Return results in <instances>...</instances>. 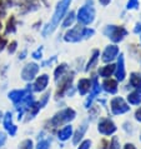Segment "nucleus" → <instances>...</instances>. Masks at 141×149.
<instances>
[{
	"label": "nucleus",
	"instance_id": "obj_16",
	"mask_svg": "<svg viewBox=\"0 0 141 149\" xmlns=\"http://www.w3.org/2000/svg\"><path fill=\"white\" fill-rule=\"evenodd\" d=\"M114 73H115V64H111V63H107L106 65H104V67L99 69V74L104 78H109Z\"/></svg>",
	"mask_w": 141,
	"mask_h": 149
},
{
	"label": "nucleus",
	"instance_id": "obj_19",
	"mask_svg": "<svg viewBox=\"0 0 141 149\" xmlns=\"http://www.w3.org/2000/svg\"><path fill=\"white\" fill-rule=\"evenodd\" d=\"M104 88H105V90H107V92H110V93H115L116 92V86H118V81H116L115 79H105V81H104Z\"/></svg>",
	"mask_w": 141,
	"mask_h": 149
},
{
	"label": "nucleus",
	"instance_id": "obj_47",
	"mask_svg": "<svg viewBox=\"0 0 141 149\" xmlns=\"http://www.w3.org/2000/svg\"><path fill=\"white\" fill-rule=\"evenodd\" d=\"M140 41H141V34H140Z\"/></svg>",
	"mask_w": 141,
	"mask_h": 149
},
{
	"label": "nucleus",
	"instance_id": "obj_14",
	"mask_svg": "<svg viewBox=\"0 0 141 149\" xmlns=\"http://www.w3.org/2000/svg\"><path fill=\"white\" fill-rule=\"evenodd\" d=\"M115 125L114 123L110 120V119H105V120H102L100 124H99V130L101 132L102 134H111L115 132Z\"/></svg>",
	"mask_w": 141,
	"mask_h": 149
},
{
	"label": "nucleus",
	"instance_id": "obj_30",
	"mask_svg": "<svg viewBox=\"0 0 141 149\" xmlns=\"http://www.w3.org/2000/svg\"><path fill=\"white\" fill-rule=\"evenodd\" d=\"M8 43H9V40H8L6 35L5 34H0V52H3L4 49L6 48Z\"/></svg>",
	"mask_w": 141,
	"mask_h": 149
},
{
	"label": "nucleus",
	"instance_id": "obj_45",
	"mask_svg": "<svg viewBox=\"0 0 141 149\" xmlns=\"http://www.w3.org/2000/svg\"><path fill=\"white\" fill-rule=\"evenodd\" d=\"M125 149H135V147L132 146V144H127V146L125 147Z\"/></svg>",
	"mask_w": 141,
	"mask_h": 149
},
{
	"label": "nucleus",
	"instance_id": "obj_26",
	"mask_svg": "<svg viewBox=\"0 0 141 149\" xmlns=\"http://www.w3.org/2000/svg\"><path fill=\"white\" fill-rule=\"evenodd\" d=\"M140 6V0H127L125 9L126 10H138Z\"/></svg>",
	"mask_w": 141,
	"mask_h": 149
},
{
	"label": "nucleus",
	"instance_id": "obj_4",
	"mask_svg": "<svg viewBox=\"0 0 141 149\" xmlns=\"http://www.w3.org/2000/svg\"><path fill=\"white\" fill-rule=\"evenodd\" d=\"M85 29L86 26L76 23L74 26L66 29L64 34V40L66 43H79V41L86 39L85 38Z\"/></svg>",
	"mask_w": 141,
	"mask_h": 149
},
{
	"label": "nucleus",
	"instance_id": "obj_37",
	"mask_svg": "<svg viewBox=\"0 0 141 149\" xmlns=\"http://www.w3.org/2000/svg\"><path fill=\"white\" fill-rule=\"evenodd\" d=\"M54 61H56V56H53L51 59H48V60H45L44 63H43V67H48V65H51Z\"/></svg>",
	"mask_w": 141,
	"mask_h": 149
},
{
	"label": "nucleus",
	"instance_id": "obj_32",
	"mask_svg": "<svg viewBox=\"0 0 141 149\" xmlns=\"http://www.w3.org/2000/svg\"><path fill=\"white\" fill-rule=\"evenodd\" d=\"M20 149H32V142L31 140H24L20 144Z\"/></svg>",
	"mask_w": 141,
	"mask_h": 149
},
{
	"label": "nucleus",
	"instance_id": "obj_8",
	"mask_svg": "<svg viewBox=\"0 0 141 149\" xmlns=\"http://www.w3.org/2000/svg\"><path fill=\"white\" fill-rule=\"evenodd\" d=\"M40 67L36 63H28L25 67H24L23 72H21V77L23 79L25 80H31L32 78H34L36 74H38Z\"/></svg>",
	"mask_w": 141,
	"mask_h": 149
},
{
	"label": "nucleus",
	"instance_id": "obj_34",
	"mask_svg": "<svg viewBox=\"0 0 141 149\" xmlns=\"http://www.w3.org/2000/svg\"><path fill=\"white\" fill-rule=\"evenodd\" d=\"M97 3L100 4L102 8H106V6H109L110 4L113 3V0H97Z\"/></svg>",
	"mask_w": 141,
	"mask_h": 149
},
{
	"label": "nucleus",
	"instance_id": "obj_6",
	"mask_svg": "<svg viewBox=\"0 0 141 149\" xmlns=\"http://www.w3.org/2000/svg\"><path fill=\"white\" fill-rule=\"evenodd\" d=\"M119 54H120V48L118 47V44H114V43L109 44V45H106L105 49L101 53V60L105 64L111 63V61L118 58Z\"/></svg>",
	"mask_w": 141,
	"mask_h": 149
},
{
	"label": "nucleus",
	"instance_id": "obj_23",
	"mask_svg": "<svg viewBox=\"0 0 141 149\" xmlns=\"http://www.w3.org/2000/svg\"><path fill=\"white\" fill-rule=\"evenodd\" d=\"M25 94H26L25 90H15V92H11L9 94V97L13 99L14 102H19V100H23Z\"/></svg>",
	"mask_w": 141,
	"mask_h": 149
},
{
	"label": "nucleus",
	"instance_id": "obj_41",
	"mask_svg": "<svg viewBox=\"0 0 141 149\" xmlns=\"http://www.w3.org/2000/svg\"><path fill=\"white\" fill-rule=\"evenodd\" d=\"M41 25H43V23H41V20H38V22H36V23L34 24V25H32V28H34V29H39Z\"/></svg>",
	"mask_w": 141,
	"mask_h": 149
},
{
	"label": "nucleus",
	"instance_id": "obj_27",
	"mask_svg": "<svg viewBox=\"0 0 141 149\" xmlns=\"http://www.w3.org/2000/svg\"><path fill=\"white\" fill-rule=\"evenodd\" d=\"M8 6L4 0H0V19H4L8 16Z\"/></svg>",
	"mask_w": 141,
	"mask_h": 149
},
{
	"label": "nucleus",
	"instance_id": "obj_15",
	"mask_svg": "<svg viewBox=\"0 0 141 149\" xmlns=\"http://www.w3.org/2000/svg\"><path fill=\"white\" fill-rule=\"evenodd\" d=\"M99 59H100V50H99V49H94L93 53H91V56L88 61V64H86V70L93 69L95 65L97 64Z\"/></svg>",
	"mask_w": 141,
	"mask_h": 149
},
{
	"label": "nucleus",
	"instance_id": "obj_5",
	"mask_svg": "<svg viewBox=\"0 0 141 149\" xmlns=\"http://www.w3.org/2000/svg\"><path fill=\"white\" fill-rule=\"evenodd\" d=\"M41 1L40 0H18L16 1L15 8L18 9L19 15H28L30 13H35L41 8Z\"/></svg>",
	"mask_w": 141,
	"mask_h": 149
},
{
	"label": "nucleus",
	"instance_id": "obj_46",
	"mask_svg": "<svg viewBox=\"0 0 141 149\" xmlns=\"http://www.w3.org/2000/svg\"><path fill=\"white\" fill-rule=\"evenodd\" d=\"M1 30H4V24L1 22V19H0V33H1Z\"/></svg>",
	"mask_w": 141,
	"mask_h": 149
},
{
	"label": "nucleus",
	"instance_id": "obj_20",
	"mask_svg": "<svg viewBox=\"0 0 141 149\" xmlns=\"http://www.w3.org/2000/svg\"><path fill=\"white\" fill-rule=\"evenodd\" d=\"M66 72H68V64H65V63L60 64L59 67H57V68L55 69V72H54V75H55V79L57 80V79H59V78L63 77Z\"/></svg>",
	"mask_w": 141,
	"mask_h": 149
},
{
	"label": "nucleus",
	"instance_id": "obj_29",
	"mask_svg": "<svg viewBox=\"0 0 141 149\" xmlns=\"http://www.w3.org/2000/svg\"><path fill=\"white\" fill-rule=\"evenodd\" d=\"M85 130H86V125L84 124V125H81V129H79L77 132H76V135H75V138H74V143H79V140L81 139V136L84 135V133H85Z\"/></svg>",
	"mask_w": 141,
	"mask_h": 149
},
{
	"label": "nucleus",
	"instance_id": "obj_39",
	"mask_svg": "<svg viewBox=\"0 0 141 149\" xmlns=\"http://www.w3.org/2000/svg\"><path fill=\"white\" fill-rule=\"evenodd\" d=\"M26 55H28V50H26V49H24V50H21V53L19 54V59H21V60L25 59Z\"/></svg>",
	"mask_w": 141,
	"mask_h": 149
},
{
	"label": "nucleus",
	"instance_id": "obj_18",
	"mask_svg": "<svg viewBox=\"0 0 141 149\" xmlns=\"http://www.w3.org/2000/svg\"><path fill=\"white\" fill-rule=\"evenodd\" d=\"M90 89H91V80L80 79V81H79V92H80V94H86Z\"/></svg>",
	"mask_w": 141,
	"mask_h": 149
},
{
	"label": "nucleus",
	"instance_id": "obj_24",
	"mask_svg": "<svg viewBox=\"0 0 141 149\" xmlns=\"http://www.w3.org/2000/svg\"><path fill=\"white\" fill-rule=\"evenodd\" d=\"M129 102L131 103V104H140L141 102V92H139V90H136V92L131 93L130 95H129Z\"/></svg>",
	"mask_w": 141,
	"mask_h": 149
},
{
	"label": "nucleus",
	"instance_id": "obj_9",
	"mask_svg": "<svg viewBox=\"0 0 141 149\" xmlns=\"http://www.w3.org/2000/svg\"><path fill=\"white\" fill-rule=\"evenodd\" d=\"M16 29H18V19H16L15 14L8 15L5 24H4V31H5V35L9 34H14L16 33Z\"/></svg>",
	"mask_w": 141,
	"mask_h": 149
},
{
	"label": "nucleus",
	"instance_id": "obj_33",
	"mask_svg": "<svg viewBox=\"0 0 141 149\" xmlns=\"http://www.w3.org/2000/svg\"><path fill=\"white\" fill-rule=\"evenodd\" d=\"M4 1H5L8 9H13V8H15L16 1H18V0H4Z\"/></svg>",
	"mask_w": 141,
	"mask_h": 149
},
{
	"label": "nucleus",
	"instance_id": "obj_40",
	"mask_svg": "<svg viewBox=\"0 0 141 149\" xmlns=\"http://www.w3.org/2000/svg\"><path fill=\"white\" fill-rule=\"evenodd\" d=\"M89 147H90V142H89V140H86V142H84L81 144L79 149H89Z\"/></svg>",
	"mask_w": 141,
	"mask_h": 149
},
{
	"label": "nucleus",
	"instance_id": "obj_7",
	"mask_svg": "<svg viewBox=\"0 0 141 149\" xmlns=\"http://www.w3.org/2000/svg\"><path fill=\"white\" fill-rule=\"evenodd\" d=\"M74 117H75V111H74L73 109L68 108V109H65L63 111H60L59 114H56L55 117L53 118L51 123H53L54 127H59V125H61V124L65 123V122L71 120Z\"/></svg>",
	"mask_w": 141,
	"mask_h": 149
},
{
	"label": "nucleus",
	"instance_id": "obj_43",
	"mask_svg": "<svg viewBox=\"0 0 141 149\" xmlns=\"http://www.w3.org/2000/svg\"><path fill=\"white\" fill-rule=\"evenodd\" d=\"M4 142H5V135H4L3 133H0V146H1Z\"/></svg>",
	"mask_w": 141,
	"mask_h": 149
},
{
	"label": "nucleus",
	"instance_id": "obj_3",
	"mask_svg": "<svg viewBox=\"0 0 141 149\" xmlns=\"http://www.w3.org/2000/svg\"><path fill=\"white\" fill-rule=\"evenodd\" d=\"M102 34L109 38L114 44H119L127 36L129 31L124 25H116V24H109L102 29Z\"/></svg>",
	"mask_w": 141,
	"mask_h": 149
},
{
	"label": "nucleus",
	"instance_id": "obj_13",
	"mask_svg": "<svg viewBox=\"0 0 141 149\" xmlns=\"http://www.w3.org/2000/svg\"><path fill=\"white\" fill-rule=\"evenodd\" d=\"M111 109L115 114H121L125 113L129 110V107L126 105V103L122 100L121 98H115L113 102H111Z\"/></svg>",
	"mask_w": 141,
	"mask_h": 149
},
{
	"label": "nucleus",
	"instance_id": "obj_11",
	"mask_svg": "<svg viewBox=\"0 0 141 149\" xmlns=\"http://www.w3.org/2000/svg\"><path fill=\"white\" fill-rule=\"evenodd\" d=\"M115 74L118 80H122L125 78V58L121 53L118 55V63L115 64Z\"/></svg>",
	"mask_w": 141,
	"mask_h": 149
},
{
	"label": "nucleus",
	"instance_id": "obj_2",
	"mask_svg": "<svg viewBox=\"0 0 141 149\" xmlns=\"http://www.w3.org/2000/svg\"><path fill=\"white\" fill-rule=\"evenodd\" d=\"M76 11V23L81 24L84 26H90L96 19V9L95 5H89V4H82L79 6Z\"/></svg>",
	"mask_w": 141,
	"mask_h": 149
},
{
	"label": "nucleus",
	"instance_id": "obj_17",
	"mask_svg": "<svg viewBox=\"0 0 141 149\" xmlns=\"http://www.w3.org/2000/svg\"><path fill=\"white\" fill-rule=\"evenodd\" d=\"M48 81H49V77L46 75V74H43V75H40L38 79H36L35 81V90H43L45 86L48 85Z\"/></svg>",
	"mask_w": 141,
	"mask_h": 149
},
{
	"label": "nucleus",
	"instance_id": "obj_35",
	"mask_svg": "<svg viewBox=\"0 0 141 149\" xmlns=\"http://www.w3.org/2000/svg\"><path fill=\"white\" fill-rule=\"evenodd\" d=\"M110 149H119V144H118V138H113L110 144Z\"/></svg>",
	"mask_w": 141,
	"mask_h": 149
},
{
	"label": "nucleus",
	"instance_id": "obj_31",
	"mask_svg": "<svg viewBox=\"0 0 141 149\" xmlns=\"http://www.w3.org/2000/svg\"><path fill=\"white\" fill-rule=\"evenodd\" d=\"M43 47H40V48H38L36 50H34L32 52V54H31V56L34 58V59H41L43 58Z\"/></svg>",
	"mask_w": 141,
	"mask_h": 149
},
{
	"label": "nucleus",
	"instance_id": "obj_10",
	"mask_svg": "<svg viewBox=\"0 0 141 149\" xmlns=\"http://www.w3.org/2000/svg\"><path fill=\"white\" fill-rule=\"evenodd\" d=\"M73 78H74V73H70V74H64L60 79V84H59V89L56 92V97H60L63 95V93L65 92L66 89L71 85V81H73Z\"/></svg>",
	"mask_w": 141,
	"mask_h": 149
},
{
	"label": "nucleus",
	"instance_id": "obj_1",
	"mask_svg": "<svg viewBox=\"0 0 141 149\" xmlns=\"http://www.w3.org/2000/svg\"><path fill=\"white\" fill-rule=\"evenodd\" d=\"M73 1L74 0H59L57 1L49 23L43 28V38H48L49 35H51L56 30V28L60 25L65 14L70 10V6H71Z\"/></svg>",
	"mask_w": 141,
	"mask_h": 149
},
{
	"label": "nucleus",
	"instance_id": "obj_38",
	"mask_svg": "<svg viewBox=\"0 0 141 149\" xmlns=\"http://www.w3.org/2000/svg\"><path fill=\"white\" fill-rule=\"evenodd\" d=\"M134 33L135 34H141V23H136L134 26Z\"/></svg>",
	"mask_w": 141,
	"mask_h": 149
},
{
	"label": "nucleus",
	"instance_id": "obj_25",
	"mask_svg": "<svg viewBox=\"0 0 141 149\" xmlns=\"http://www.w3.org/2000/svg\"><path fill=\"white\" fill-rule=\"evenodd\" d=\"M71 132H73V129H71V127H65V128H63L60 132H59V138L61 139V140H65V139H68L70 135H71Z\"/></svg>",
	"mask_w": 141,
	"mask_h": 149
},
{
	"label": "nucleus",
	"instance_id": "obj_44",
	"mask_svg": "<svg viewBox=\"0 0 141 149\" xmlns=\"http://www.w3.org/2000/svg\"><path fill=\"white\" fill-rule=\"evenodd\" d=\"M136 118H138L139 120H141V108L138 111H136Z\"/></svg>",
	"mask_w": 141,
	"mask_h": 149
},
{
	"label": "nucleus",
	"instance_id": "obj_28",
	"mask_svg": "<svg viewBox=\"0 0 141 149\" xmlns=\"http://www.w3.org/2000/svg\"><path fill=\"white\" fill-rule=\"evenodd\" d=\"M6 49H8V53H9V54H14V53L16 52V49H18V41L16 40L9 41L8 45H6Z\"/></svg>",
	"mask_w": 141,
	"mask_h": 149
},
{
	"label": "nucleus",
	"instance_id": "obj_21",
	"mask_svg": "<svg viewBox=\"0 0 141 149\" xmlns=\"http://www.w3.org/2000/svg\"><path fill=\"white\" fill-rule=\"evenodd\" d=\"M4 124H5V128L8 130L10 132V134H15V132H16V128L13 125V123H11V114L10 113H8L6 114V117H5V120H4Z\"/></svg>",
	"mask_w": 141,
	"mask_h": 149
},
{
	"label": "nucleus",
	"instance_id": "obj_12",
	"mask_svg": "<svg viewBox=\"0 0 141 149\" xmlns=\"http://www.w3.org/2000/svg\"><path fill=\"white\" fill-rule=\"evenodd\" d=\"M61 28L63 29H69L76 24V11L75 10H69L65 14V16L61 20Z\"/></svg>",
	"mask_w": 141,
	"mask_h": 149
},
{
	"label": "nucleus",
	"instance_id": "obj_42",
	"mask_svg": "<svg viewBox=\"0 0 141 149\" xmlns=\"http://www.w3.org/2000/svg\"><path fill=\"white\" fill-rule=\"evenodd\" d=\"M40 1H41V4H43L45 8H49V6H50V4H49V0H40Z\"/></svg>",
	"mask_w": 141,
	"mask_h": 149
},
{
	"label": "nucleus",
	"instance_id": "obj_36",
	"mask_svg": "<svg viewBox=\"0 0 141 149\" xmlns=\"http://www.w3.org/2000/svg\"><path fill=\"white\" fill-rule=\"evenodd\" d=\"M38 149H49V143L46 142V140H43V142L39 143Z\"/></svg>",
	"mask_w": 141,
	"mask_h": 149
},
{
	"label": "nucleus",
	"instance_id": "obj_22",
	"mask_svg": "<svg viewBox=\"0 0 141 149\" xmlns=\"http://www.w3.org/2000/svg\"><path fill=\"white\" fill-rule=\"evenodd\" d=\"M130 84L135 88H141V75L139 73H132L130 77Z\"/></svg>",
	"mask_w": 141,
	"mask_h": 149
}]
</instances>
